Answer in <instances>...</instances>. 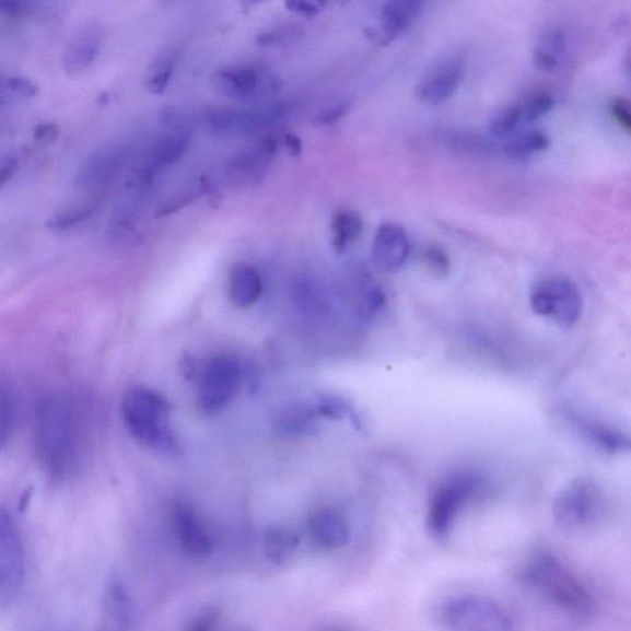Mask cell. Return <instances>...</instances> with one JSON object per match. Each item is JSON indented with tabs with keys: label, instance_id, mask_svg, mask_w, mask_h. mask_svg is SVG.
<instances>
[{
	"label": "cell",
	"instance_id": "6da1fadb",
	"mask_svg": "<svg viewBox=\"0 0 631 631\" xmlns=\"http://www.w3.org/2000/svg\"><path fill=\"white\" fill-rule=\"evenodd\" d=\"M36 446L44 469L55 480L70 477L80 458V425L73 406L47 397L36 412Z\"/></svg>",
	"mask_w": 631,
	"mask_h": 631
},
{
	"label": "cell",
	"instance_id": "7a4b0ae2",
	"mask_svg": "<svg viewBox=\"0 0 631 631\" xmlns=\"http://www.w3.org/2000/svg\"><path fill=\"white\" fill-rule=\"evenodd\" d=\"M523 580L549 604L580 621L595 619L598 601L564 561L550 551L531 556L523 569Z\"/></svg>",
	"mask_w": 631,
	"mask_h": 631
},
{
	"label": "cell",
	"instance_id": "3957f363",
	"mask_svg": "<svg viewBox=\"0 0 631 631\" xmlns=\"http://www.w3.org/2000/svg\"><path fill=\"white\" fill-rule=\"evenodd\" d=\"M121 410L124 422L136 441L164 453L178 451L170 424L171 406L161 394L144 386L130 387Z\"/></svg>",
	"mask_w": 631,
	"mask_h": 631
},
{
	"label": "cell",
	"instance_id": "277c9868",
	"mask_svg": "<svg viewBox=\"0 0 631 631\" xmlns=\"http://www.w3.org/2000/svg\"><path fill=\"white\" fill-rule=\"evenodd\" d=\"M488 489V479L477 470L451 474L432 493L426 512V530L436 540L448 538L463 511Z\"/></svg>",
	"mask_w": 631,
	"mask_h": 631
},
{
	"label": "cell",
	"instance_id": "5b68a950",
	"mask_svg": "<svg viewBox=\"0 0 631 631\" xmlns=\"http://www.w3.org/2000/svg\"><path fill=\"white\" fill-rule=\"evenodd\" d=\"M440 621L446 631H514L510 611L499 601L478 595L446 600L440 610Z\"/></svg>",
	"mask_w": 631,
	"mask_h": 631
},
{
	"label": "cell",
	"instance_id": "8992f818",
	"mask_svg": "<svg viewBox=\"0 0 631 631\" xmlns=\"http://www.w3.org/2000/svg\"><path fill=\"white\" fill-rule=\"evenodd\" d=\"M607 510L606 493L598 482L587 478L571 481L552 503V517L569 531L594 527Z\"/></svg>",
	"mask_w": 631,
	"mask_h": 631
},
{
	"label": "cell",
	"instance_id": "52a82bcc",
	"mask_svg": "<svg viewBox=\"0 0 631 631\" xmlns=\"http://www.w3.org/2000/svg\"><path fill=\"white\" fill-rule=\"evenodd\" d=\"M530 307L537 315L552 319L560 327H574L584 311V299L574 281L549 277L533 287Z\"/></svg>",
	"mask_w": 631,
	"mask_h": 631
},
{
	"label": "cell",
	"instance_id": "ba28073f",
	"mask_svg": "<svg viewBox=\"0 0 631 631\" xmlns=\"http://www.w3.org/2000/svg\"><path fill=\"white\" fill-rule=\"evenodd\" d=\"M26 579V556L21 529L0 504V604L8 605L21 594Z\"/></svg>",
	"mask_w": 631,
	"mask_h": 631
},
{
	"label": "cell",
	"instance_id": "9c48e42d",
	"mask_svg": "<svg viewBox=\"0 0 631 631\" xmlns=\"http://www.w3.org/2000/svg\"><path fill=\"white\" fill-rule=\"evenodd\" d=\"M217 91L227 98L255 102L273 96L279 82L268 68L256 65H235L222 68L212 77Z\"/></svg>",
	"mask_w": 631,
	"mask_h": 631
},
{
	"label": "cell",
	"instance_id": "30bf717a",
	"mask_svg": "<svg viewBox=\"0 0 631 631\" xmlns=\"http://www.w3.org/2000/svg\"><path fill=\"white\" fill-rule=\"evenodd\" d=\"M242 371L237 359L230 355L212 358L203 369L198 402L206 412H217L238 393Z\"/></svg>",
	"mask_w": 631,
	"mask_h": 631
},
{
	"label": "cell",
	"instance_id": "8fae6325",
	"mask_svg": "<svg viewBox=\"0 0 631 631\" xmlns=\"http://www.w3.org/2000/svg\"><path fill=\"white\" fill-rule=\"evenodd\" d=\"M561 414L569 429L591 449L608 456L623 455L630 451L629 435L594 414L570 405L562 406Z\"/></svg>",
	"mask_w": 631,
	"mask_h": 631
},
{
	"label": "cell",
	"instance_id": "7c38bea8",
	"mask_svg": "<svg viewBox=\"0 0 631 631\" xmlns=\"http://www.w3.org/2000/svg\"><path fill=\"white\" fill-rule=\"evenodd\" d=\"M289 112L285 103L266 104L257 108L222 109L209 115L210 128L222 136H245L273 128Z\"/></svg>",
	"mask_w": 631,
	"mask_h": 631
},
{
	"label": "cell",
	"instance_id": "4fadbf2b",
	"mask_svg": "<svg viewBox=\"0 0 631 631\" xmlns=\"http://www.w3.org/2000/svg\"><path fill=\"white\" fill-rule=\"evenodd\" d=\"M463 77L464 63L461 58H446L424 73L416 85V96L424 104H442L452 98L459 90Z\"/></svg>",
	"mask_w": 631,
	"mask_h": 631
},
{
	"label": "cell",
	"instance_id": "5bb4252c",
	"mask_svg": "<svg viewBox=\"0 0 631 631\" xmlns=\"http://www.w3.org/2000/svg\"><path fill=\"white\" fill-rule=\"evenodd\" d=\"M411 254V242L407 231L395 222L378 226L372 248V257L377 269L385 273L400 270Z\"/></svg>",
	"mask_w": 631,
	"mask_h": 631
},
{
	"label": "cell",
	"instance_id": "9a60e30c",
	"mask_svg": "<svg viewBox=\"0 0 631 631\" xmlns=\"http://www.w3.org/2000/svg\"><path fill=\"white\" fill-rule=\"evenodd\" d=\"M424 4L417 0H393L378 11L372 37L382 45L390 44L410 31L423 13Z\"/></svg>",
	"mask_w": 631,
	"mask_h": 631
},
{
	"label": "cell",
	"instance_id": "2e32d148",
	"mask_svg": "<svg viewBox=\"0 0 631 631\" xmlns=\"http://www.w3.org/2000/svg\"><path fill=\"white\" fill-rule=\"evenodd\" d=\"M103 32L96 24H86L68 43L62 65L68 75L78 77L89 71L100 57L103 47Z\"/></svg>",
	"mask_w": 631,
	"mask_h": 631
},
{
	"label": "cell",
	"instance_id": "e0dca14e",
	"mask_svg": "<svg viewBox=\"0 0 631 631\" xmlns=\"http://www.w3.org/2000/svg\"><path fill=\"white\" fill-rule=\"evenodd\" d=\"M278 149L274 136H267L255 148L239 153L229 166L230 177L248 186H257L266 177Z\"/></svg>",
	"mask_w": 631,
	"mask_h": 631
},
{
	"label": "cell",
	"instance_id": "ac0fdd59",
	"mask_svg": "<svg viewBox=\"0 0 631 631\" xmlns=\"http://www.w3.org/2000/svg\"><path fill=\"white\" fill-rule=\"evenodd\" d=\"M190 135L187 131H174L164 135L152 145L148 157L143 161L138 171V184L145 186L150 184L161 170L172 166L178 162L188 151Z\"/></svg>",
	"mask_w": 631,
	"mask_h": 631
},
{
	"label": "cell",
	"instance_id": "d6986e66",
	"mask_svg": "<svg viewBox=\"0 0 631 631\" xmlns=\"http://www.w3.org/2000/svg\"><path fill=\"white\" fill-rule=\"evenodd\" d=\"M126 151L121 145L96 153L83 167L78 186L85 191L104 189L122 167Z\"/></svg>",
	"mask_w": 631,
	"mask_h": 631
},
{
	"label": "cell",
	"instance_id": "ffe728a7",
	"mask_svg": "<svg viewBox=\"0 0 631 631\" xmlns=\"http://www.w3.org/2000/svg\"><path fill=\"white\" fill-rule=\"evenodd\" d=\"M230 299L238 307L255 305L264 291L259 271L248 264H238L232 268L229 283Z\"/></svg>",
	"mask_w": 631,
	"mask_h": 631
},
{
	"label": "cell",
	"instance_id": "44dd1931",
	"mask_svg": "<svg viewBox=\"0 0 631 631\" xmlns=\"http://www.w3.org/2000/svg\"><path fill=\"white\" fill-rule=\"evenodd\" d=\"M568 51L566 34L560 27H552L544 33L536 47H534V65L541 72H554L562 61H564Z\"/></svg>",
	"mask_w": 631,
	"mask_h": 631
},
{
	"label": "cell",
	"instance_id": "7402d4cb",
	"mask_svg": "<svg viewBox=\"0 0 631 631\" xmlns=\"http://www.w3.org/2000/svg\"><path fill=\"white\" fill-rule=\"evenodd\" d=\"M174 522L178 530V536L183 542L184 548L194 552V554H206L211 548L210 539L206 528L186 504H179L174 510Z\"/></svg>",
	"mask_w": 631,
	"mask_h": 631
},
{
	"label": "cell",
	"instance_id": "603a6c76",
	"mask_svg": "<svg viewBox=\"0 0 631 631\" xmlns=\"http://www.w3.org/2000/svg\"><path fill=\"white\" fill-rule=\"evenodd\" d=\"M315 539L326 548L344 546L349 538L348 524L336 511L325 510L315 514L309 523Z\"/></svg>",
	"mask_w": 631,
	"mask_h": 631
},
{
	"label": "cell",
	"instance_id": "cb8c5ba5",
	"mask_svg": "<svg viewBox=\"0 0 631 631\" xmlns=\"http://www.w3.org/2000/svg\"><path fill=\"white\" fill-rule=\"evenodd\" d=\"M331 231L332 245L338 254H342L362 237L364 222L362 217L353 210H339L332 219Z\"/></svg>",
	"mask_w": 631,
	"mask_h": 631
},
{
	"label": "cell",
	"instance_id": "d4e9b609",
	"mask_svg": "<svg viewBox=\"0 0 631 631\" xmlns=\"http://www.w3.org/2000/svg\"><path fill=\"white\" fill-rule=\"evenodd\" d=\"M550 145L549 136L541 130H529L511 136L502 145L504 154L514 160H526L544 151Z\"/></svg>",
	"mask_w": 631,
	"mask_h": 631
},
{
	"label": "cell",
	"instance_id": "484cf974",
	"mask_svg": "<svg viewBox=\"0 0 631 631\" xmlns=\"http://www.w3.org/2000/svg\"><path fill=\"white\" fill-rule=\"evenodd\" d=\"M98 207L96 201H83L74 203L70 208H66L55 213L48 219L46 226L48 230L56 232H65L77 226H81L86 220H90Z\"/></svg>",
	"mask_w": 631,
	"mask_h": 631
},
{
	"label": "cell",
	"instance_id": "4316f807",
	"mask_svg": "<svg viewBox=\"0 0 631 631\" xmlns=\"http://www.w3.org/2000/svg\"><path fill=\"white\" fill-rule=\"evenodd\" d=\"M522 126L526 124L523 120L521 105L516 103L504 106L493 114L489 124V132L494 139H510L519 131Z\"/></svg>",
	"mask_w": 631,
	"mask_h": 631
},
{
	"label": "cell",
	"instance_id": "83f0119b",
	"mask_svg": "<svg viewBox=\"0 0 631 631\" xmlns=\"http://www.w3.org/2000/svg\"><path fill=\"white\" fill-rule=\"evenodd\" d=\"M177 58L174 54L164 55L153 63L144 83L150 93L162 94L166 92L178 61Z\"/></svg>",
	"mask_w": 631,
	"mask_h": 631
},
{
	"label": "cell",
	"instance_id": "f1b7e54d",
	"mask_svg": "<svg viewBox=\"0 0 631 631\" xmlns=\"http://www.w3.org/2000/svg\"><path fill=\"white\" fill-rule=\"evenodd\" d=\"M315 412L305 405L290 406L280 416L279 429L291 435L304 433L315 421Z\"/></svg>",
	"mask_w": 631,
	"mask_h": 631
},
{
	"label": "cell",
	"instance_id": "f546056e",
	"mask_svg": "<svg viewBox=\"0 0 631 631\" xmlns=\"http://www.w3.org/2000/svg\"><path fill=\"white\" fill-rule=\"evenodd\" d=\"M15 422V406L11 392L0 383V454L12 439Z\"/></svg>",
	"mask_w": 631,
	"mask_h": 631
},
{
	"label": "cell",
	"instance_id": "4dcf8cb0",
	"mask_svg": "<svg viewBox=\"0 0 631 631\" xmlns=\"http://www.w3.org/2000/svg\"><path fill=\"white\" fill-rule=\"evenodd\" d=\"M554 96L549 92H536L519 102L524 124L542 118L554 108Z\"/></svg>",
	"mask_w": 631,
	"mask_h": 631
},
{
	"label": "cell",
	"instance_id": "1f68e13d",
	"mask_svg": "<svg viewBox=\"0 0 631 631\" xmlns=\"http://www.w3.org/2000/svg\"><path fill=\"white\" fill-rule=\"evenodd\" d=\"M423 264L434 276L444 277L451 269V259L439 246H429L423 252Z\"/></svg>",
	"mask_w": 631,
	"mask_h": 631
},
{
	"label": "cell",
	"instance_id": "d6a6232c",
	"mask_svg": "<svg viewBox=\"0 0 631 631\" xmlns=\"http://www.w3.org/2000/svg\"><path fill=\"white\" fill-rule=\"evenodd\" d=\"M268 552L274 559H281L289 554L291 550L296 546V538L293 533L290 531H279L273 533L270 536V540L267 541Z\"/></svg>",
	"mask_w": 631,
	"mask_h": 631
},
{
	"label": "cell",
	"instance_id": "836d02e7",
	"mask_svg": "<svg viewBox=\"0 0 631 631\" xmlns=\"http://www.w3.org/2000/svg\"><path fill=\"white\" fill-rule=\"evenodd\" d=\"M5 90L19 100H32L37 95V85L24 77H9L5 82Z\"/></svg>",
	"mask_w": 631,
	"mask_h": 631
},
{
	"label": "cell",
	"instance_id": "e575fe53",
	"mask_svg": "<svg viewBox=\"0 0 631 631\" xmlns=\"http://www.w3.org/2000/svg\"><path fill=\"white\" fill-rule=\"evenodd\" d=\"M608 109L611 119L617 122L621 130L629 135L631 130V116L628 101L624 98H615L610 101Z\"/></svg>",
	"mask_w": 631,
	"mask_h": 631
},
{
	"label": "cell",
	"instance_id": "d590c367",
	"mask_svg": "<svg viewBox=\"0 0 631 631\" xmlns=\"http://www.w3.org/2000/svg\"><path fill=\"white\" fill-rule=\"evenodd\" d=\"M348 110L349 103L347 102L334 104L323 113H319L316 121L322 125H332L341 120Z\"/></svg>",
	"mask_w": 631,
	"mask_h": 631
},
{
	"label": "cell",
	"instance_id": "8d00e7d4",
	"mask_svg": "<svg viewBox=\"0 0 631 631\" xmlns=\"http://www.w3.org/2000/svg\"><path fill=\"white\" fill-rule=\"evenodd\" d=\"M60 135V129L55 122H44L36 126L34 130V139L38 143L50 144L55 142Z\"/></svg>",
	"mask_w": 631,
	"mask_h": 631
},
{
	"label": "cell",
	"instance_id": "74e56055",
	"mask_svg": "<svg viewBox=\"0 0 631 631\" xmlns=\"http://www.w3.org/2000/svg\"><path fill=\"white\" fill-rule=\"evenodd\" d=\"M17 168L19 162L14 155H5V157L0 160V190H2L9 180H12Z\"/></svg>",
	"mask_w": 631,
	"mask_h": 631
},
{
	"label": "cell",
	"instance_id": "f35d334b",
	"mask_svg": "<svg viewBox=\"0 0 631 631\" xmlns=\"http://www.w3.org/2000/svg\"><path fill=\"white\" fill-rule=\"evenodd\" d=\"M287 8L290 12H293L301 16H315L319 12H322L323 4L317 3H307V2H289L287 3Z\"/></svg>",
	"mask_w": 631,
	"mask_h": 631
},
{
	"label": "cell",
	"instance_id": "ab89813d",
	"mask_svg": "<svg viewBox=\"0 0 631 631\" xmlns=\"http://www.w3.org/2000/svg\"><path fill=\"white\" fill-rule=\"evenodd\" d=\"M32 11H28V4L23 2H0V15L9 17L23 16Z\"/></svg>",
	"mask_w": 631,
	"mask_h": 631
},
{
	"label": "cell",
	"instance_id": "60d3db41",
	"mask_svg": "<svg viewBox=\"0 0 631 631\" xmlns=\"http://www.w3.org/2000/svg\"><path fill=\"white\" fill-rule=\"evenodd\" d=\"M284 144L291 155L299 157L301 152H303V142L294 133H288L284 136Z\"/></svg>",
	"mask_w": 631,
	"mask_h": 631
}]
</instances>
